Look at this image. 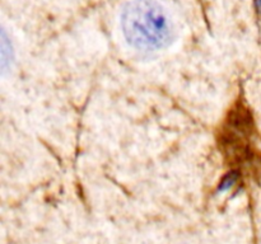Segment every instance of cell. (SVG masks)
<instances>
[{"instance_id":"cell-1","label":"cell","mask_w":261,"mask_h":244,"mask_svg":"<svg viewBox=\"0 0 261 244\" xmlns=\"http://www.w3.org/2000/svg\"><path fill=\"white\" fill-rule=\"evenodd\" d=\"M125 38L138 50L155 51L172 41L173 27L167 12L154 0H133L121 13Z\"/></svg>"}]
</instances>
